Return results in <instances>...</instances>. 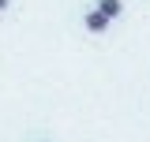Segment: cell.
Listing matches in <instances>:
<instances>
[{
  "label": "cell",
  "mask_w": 150,
  "mask_h": 142,
  "mask_svg": "<svg viewBox=\"0 0 150 142\" xmlns=\"http://www.w3.org/2000/svg\"><path fill=\"white\" fill-rule=\"evenodd\" d=\"M98 8H101V11H105V15H109V19H116V15H120V11H124V4H120V0H101Z\"/></svg>",
  "instance_id": "2"
},
{
  "label": "cell",
  "mask_w": 150,
  "mask_h": 142,
  "mask_svg": "<svg viewBox=\"0 0 150 142\" xmlns=\"http://www.w3.org/2000/svg\"><path fill=\"white\" fill-rule=\"evenodd\" d=\"M4 8H8V0H0V11H4Z\"/></svg>",
  "instance_id": "3"
},
{
  "label": "cell",
  "mask_w": 150,
  "mask_h": 142,
  "mask_svg": "<svg viewBox=\"0 0 150 142\" xmlns=\"http://www.w3.org/2000/svg\"><path fill=\"white\" fill-rule=\"evenodd\" d=\"M105 26H109V15H105L101 8H94L90 15H86V30H90V34H101Z\"/></svg>",
  "instance_id": "1"
}]
</instances>
